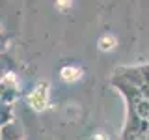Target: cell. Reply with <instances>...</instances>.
<instances>
[{"label": "cell", "mask_w": 149, "mask_h": 140, "mask_svg": "<svg viewBox=\"0 0 149 140\" xmlns=\"http://www.w3.org/2000/svg\"><path fill=\"white\" fill-rule=\"evenodd\" d=\"M93 140H106V136H104V134H95Z\"/></svg>", "instance_id": "cell-4"}, {"label": "cell", "mask_w": 149, "mask_h": 140, "mask_svg": "<svg viewBox=\"0 0 149 140\" xmlns=\"http://www.w3.org/2000/svg\"><path fill=\"white\" fill-rule=\"evenodd\" d=\"M99 47L102 50H108V49H114L116 47V39L112 36H104V37H101V41H99Z\"/></svg>", "instance_id": "cell-3"}, {"label": "cell", "mask_w": 149, "mask_h": 140, "mask_svg": "<svg viewBox=\"0 0 149 140\" xmlns=\"http://www.w3.org/2000/svg\"><path fill=\"white\" fill-rule=\"evenodd\" d=\"M30 105L34 106L36 110H43L49 103V93H47V86H37L34 92L30 93Z\"/></svg>", "instance_id": "cell-1"}, {"label": "cell", "mask_w": 149, "mask_h": 140, "mask_svg": "<svg viewBox=\"0 0 149 140\" xmlns=\"http://www.w3.org/2000/svg\"><path fill=\"white\" fill-rule=\"evenodd\" d=\"M80 77H82V71L78 67H74V65H67V67L62 69V78L65 82H74Z\"/></svg>", "instance_id": "cell-2"}]
</instances>
